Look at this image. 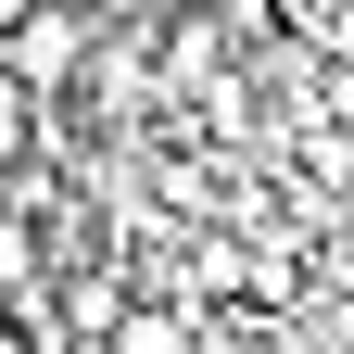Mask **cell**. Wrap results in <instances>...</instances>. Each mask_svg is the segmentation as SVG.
Segmentation results:
<instances>
[{"label": "cell", "mask_w": 354, "mask_h": 354, "mask_svg": "<svg viewBox=\"0 0 354 354\" xmlns=\"http://www.w3.org/2000/svg\"><path fill=\"white\" fill-rule=\"evenodd\" d=\"M88 13H127V0H88Z\"/></svg>", "instance_id": "3957f363"}, {"label": "cell", "mask_w": 354, "mask_h": 354, "mask_svg": "<svg viewBox=\"0 0 354 354\" xmlns=\"http://www.w3.org/2000/svg\"><path fill=\"white\" fill-rule=\"evenodd\" d=\"M0 165H26V88H0Z\"/></svg>", "instance_id": "6da1fadb"}, {"label": "cell", "mask_w": 354, "mask_h": 354, "mask_svg": "<svg viewBox=\"0 0 354 354\" xmlns=\"http://www.w3.org/2000/svg\"><path fill=\"white\" fill-rule=\"evenodd\" d=\"M26 13H38V0H0V38H13V26H26Z\"/></svg>", "instance_id": "7a4b0ae2"}]
</instances>
